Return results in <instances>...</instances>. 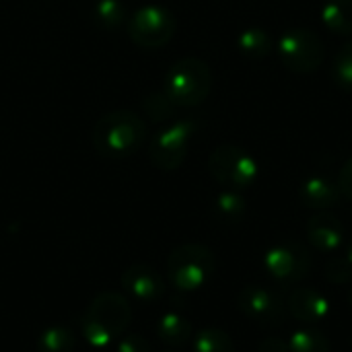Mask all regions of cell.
I'll return each instance as SVG.
<instances>
[{"mask_svg": "<svg viewBox=\"0 0 352 352\" xmlns=\"http://www.w3.org/2000/svg\"><path fill=\"white\" fill-rule=\"evenodd\" d=\"M237 45L241 50V54H245L248 58H266L272 50V39L270 35L260 29V27H250L245 29L239 37H237Z\"/></svg>", "mask_w": 352, "mask_h": 352, "instance_id": "obj_18", "label": "cell"}, {"mask_svg": "<svg viewBox=\"0 0 352 352\" xmlns=\"http://www.w3.org/2000/svg\"><path fill=\"white\" fill-rule=\"evenodd\" d=\"M334 78L342 89L352 91V41L346 43L334 60Z\"/></svg>", "mask_w": 352, "mask_h": 352, "instance_id": "obj_24", "label": "cell"}, {"mask_svg": "<svg viewBox=\"0 0 352 352\" xmlns=\"http://www.w3.org/2000/svg\"><path fill=\"white\" fill-rule=\"evenodd\" d=\"M212 212L214 217L225 223V225H235L243 219L245 214V200L235 192V190H227L221 192L212 204Z\"/></svg>", "mask_w": 352, "mask_h": 352, "instance_id": "obj_17", "label": "cell"}, {"mask_svg": "<svg viewBox=\"0 0 352 352\" xmlns=\"http://www.w3.org/2000/svg\"><path fill=\"white\" fill-rule=\"evenodd\" d=\"M326 278L334 285H342L352 278V264L349 258H334L326 264Z\"/></svg>", "mask_w": 352, "mask_h": 352, "instance_id": "obj_25", "label": "cell"}, {"mask_svg": "<svg viewBox=\"0 0 352 352\" xmlns=\"http://www.w3.org/2000/svg\"><path fill=\"white\" fill-rule=\"evenodd\" d=\"M239 311L258 326H280L287 320V303L266 287H245L237 297Z\"/></svg>", "mask_w": 352, "mask_h": 352, "instance_id": "obj_10", "label": "cell"}, {"mask_svg": "<svg viewBox=\"0 0 352 352\" xmlns=\"http://www.w3.org/2000/svg\"><path fill=\"white\" fill-rule=\"evenodd\" d=\"M264 268L280 285H295L307 276L311 268V258L301 243L283 241L266 252Z\"/></svg>", "mask_w": 352, "mask_h": 352, "instance_id": "obj_9", "label": "cell"}, {"mask_svg": "<svg viewBox=\"0 0 352 352\" xmlns=\"http://www.w3.org/2000/svg\"><path fill=\"white\" fill-rule=\"evenodd\" d=\"M95 21L105 29H116L126 23V6L122 0H95L93 4Z\"/></svg>", "mask_w": 352, "mask_h": 352, "instance_id": "obj_22", "label": "cell"}, {"mask_svg": "<svg viewBox=\"0 0 352 352\" xmlns=\"http://www.w3.org/2000/svg\"><path fill=\"white\" fill-rule=\"evenodd\" d=\"M130 320V301L116 291H103L95 295L93 301L85 307L80 318V330L89 344L107 346L124 334Z\"/></svg>", "mask_w": 352, "mask_h": 352, "instance_id": "obj_2", "label": "cell"}, {"mask_svg": "<svg viewBox=\"0 0 352 352\" xmlns=\"http://www.w3.org/2000/svg\"><path fill=\"white\" fill-rule=\"evenodd\" d=\"M120 283H122V289L140 303H153L161 299L165 293L163 276L146 264H134L126 268L122 272Z\"/></svg>", "mask_w": 352, "mask_h": 352, "instance_id": "obj_12", "label": "cell"}, {"mask_svg": "<svg viewBox=\"0 0 352 352\" xmlns=\"http://www.w3.org/2000/svg\"><path fill=\"white\" fill-rule=\"evenodd\" d=\"M163 352H177V351H163Z\"/></svg>", "mask_w": 352, "mask_h": 352, "instance_id": "obj_31", "label": "cell"}, {"mask_svg": "<svg viewBox=\"0 0 352 352\" xmlns=\"http://www.w3.org/2000/svg\"><path fill=\"white\" fill-rule=\"evenodd\" d=\"M324 25L336 35L352 33V0H326L322 6Z\"/></svg>", "mask_w": 352, "mask_h": 352, "instance_id": "obj_16", "label": "cell"}, {"mask_svg": "<svg viewBox=\"0 0 352 352\" xmlns=\"http://www.w3.org/2000/svg\"><path fill=\"white\" fill-rule=\"evenodd\" d=\"M196 132L194 120H182L159 132L151 146H148V159L151 163L161 171H175L182 167L188 155V144Z\"/></svg>", "mask_w": 352, "mask_h": 352, "instance_id": "obj_7", "label": "cell"}, {"mask_svg": "<svg viewBox=\"0 0 352 352\" xmlns=\"http://www.w3.org/2000/svg\"><path fill=\"white\" fill-rule=\"evenodd\" d=\"M260 352H289V342L283 340L280 336H270L260 342Z\"/></svg>", "mask_w": 352, "mask_h": 352, "instance_id": "obj_28", "label": "cell"}, {"mask_svg": "<svg viewBox=\"0 0 352 352\" xmlns=\"http://www.w3.org/2000/svg\"><path fill=\"white\" fill-rule=\"evenodd\" d=\"M208 171L221 186L241 190L256 182L258 163L248 151L233 144H223L208 155Z\"/></svg>", "mask_w": 352, "mask_h": 352, "instance_id": "obj_6", "label": "cell"}, {"mask_svg": "<svg viewBox=\"0 0 352 352\" xmlns=\"http://www.w3.org/2000/svg\"><path fill=\"white\" fill-rule=\"evenodd\" d=\"M192 349L194 352H235V342L227 332L219 328H206L192 338Z\"/></svg>", "mask_w": 352, "mask_h": 352, "instance_id": "obj_19", "label": "cell"}, {"mask_svg": "<svg viewBox=\"0 0 352 352\" xmlns=\"http://www.w3.org/2000/svg\"><path fill=\"white\" fill-rule=\"evenodd\" d=\"M148 136L142 116L130 109H116L103 113L91 132V142L101 157L122 159L136 153Z\"/></svg>", "mask_w": 352, "mask_h": 352, "instance_id": "obj_1", "label": "cell"}, {"mask_svg": "<svg viewBox=\"0 0 352 352\" xmlns=\"http://www.w3.org/2000/svg\"><path fill=\"white\" fill-rule=\"evenodd\" d=\"M278 56L293 72H314L324 60V43L311 29H291L278 41Z\"/></svg>", "mask_w": 352, "mask_h": 352, "instance_id": "obj_8", "label": "cell"}, {"mask_svg": "<svg viewBox=\"0 0 352 352\" xmlns=\"http://www.w3.org/2000/svg\"><path fill=\"white\" fill-rule=\"evenodd\" d=\"M351 344H352V338H351Z\"/></svg>", "mask_w": 352, "mask_h": 352, "instance_id": "obj_32", "label": "cell"}, {"mask_svg": "<svg viewBox=\"0 0 352 352\" xmlns=\"http://www.w3.org/2000/svg\"><path fill=\"white\" fill-rule=\"evenodd\" d=\"M287 342H289V352H330L328 336L314 328L295 330Z\"/></svg>", "mask_w": 352, "mask_h": 352, "instance_id": "obj_20", "label": "cell"}, {"mask_svg": "<svg viewBox=\"0 0 352 352\" xmlns=\"http://www.w3.org/2000/svg\"><path fill=\"white\" fill-rule=\"evenodd\" d=\"M346 258H349V262L352 264V241H351V248H349V254H346Z\"/></svg>", "mask_w": 352, "mask_h": 352, "instance_id": "obj_29", "label": "cell"}, {"mask_svg": "<svg viewBox=\"0 0 352 352\" xmlns=\"http://www.w3.org/2000/svg\"><path fill=\"white\" fill-rule=\"evenodd\" d=\"M76 346L74 332L64 326H54L47 328L39 340H37V351L39 352H72Z\"/></svg>", "mask_w": 352, "mask_h": 352, "instance_id": "obj_21", "label": "cell"}, {"mask_svg": "<svg viewBox=\"0 0 352 352\" xmlns=\"http://www.w3.org/2000/svg\"><path fill=\"white\" fill-rule=\"evenodd\" d=\"M287 309L297 322L314 326L326 322L332 316V301L314 287L293 289L287 299Z\"/></svg>", "mask_w": 352, "mask_h": 352, "instance_id": "obj_11", "label": "cell"}, {"mask_svg": "<svg viewBox=\"0 0 352 352\" xmlns=\"http://www.w3.org/2000/svg\"><path fill=\"white\" fill-rule=\"evenodd\" d=\"M305 235H307V241L318 252L334 254L340 248V243H342V225H340V221L334 214L320 212V214H314L307 221Z\"/></svg>", "mask_w": 352, "mask_h": 352, "instance_id": "obj_13", "label": "cell"}, {"mask_svg": "<svg viewBox=\"0 0 352 352\" xmlns=\"http://www.w3.org/2000/svg\"><path fill=\"white\" fill-rule=\"evenodd\" d=\"M338 188H340V194L342 196H346L349 200H352V157L342 165V169H340Z\"/></svg>", "mask_w": 352, "mask_h": 352, "instance_id": "obj_27", "label": "cell"}, {"mask_svg": "<svg viewBox=\"0 0 352 352\" xmlns=\"http://www.w3.org/2000/svg\"><path fill=\"white\" fill-rule=\"evenodd\" d=\"M299 196H301V202L307 208L326 210V208H332V206L338 204V200H340V188H338V184L330 182L328 177L314 175V177H309V179L303 182Z\"/></svg>", "mask_w": 352, "mask_h": 352, "instance_id": "obj_14", "label": "cell"}, {"mask_svg": "<svg viewBox=\"0 0 352 352\" xmlns=\"http://www.w3.org/2000/svg\"><path fill=\"white\" fill-rule=\"evenodd\" d=\"M214 268V254L202 243L177 245L167 258V278L182 293L202 289L210 280Z\"/></svg>", "mask_w": 352, "mask_h": 352, "instance_id": "obj_3", "label": "cell"}, {"mask_svg": "<svg viewBox=\"0 0 352 352\" xmlns=\"http://www.w3.org/2000/svg\"><path fill=\"white\" fill-rule=\"evenodd\" d=\"M157 336L169 344V346H184L188 342H192L194 338V330L188 318H184L182 314L169 311L165 316H161V320L157 322Z\"/></svg>", "mask_w": 352, "mask_h": 352, "instance_id": "obj_15", "label": "cell"}, {"mask_svg": "<svg viewBox=\"0 0 352 352\" xmlns=\"http://www.w3.org/2000/svg\"><path fill=\"white\" fill-rule=\"evenodd\" d=\"M177 29V21L173 12L159 4H146L134 10L128 19V35L130 39L144 50H157L167 45Z\"/></svg>", "mask_w": 352, "mask_h": 352, "instance_id": "obj_5", "label": "cell"}, {"mask_svg": "<svg viewBox=\"0 0 352 352\" xmlns=\"http://www.w3.org/2000/svg\"><path fill=\"white\" fill-rule=\"evenodd\" d=\"M142 107H144V113H146L148 120H153V122H163V120H169V118L173 116V111H175L177 105L167 97L165 91H157V93H151V95L144 99Z\"/></svg>", "mask_w": 352, "mask_h": 352, "instance_id": "obj_23", "label": "cell"}, {"mask_svg": "<svg viewBox=\"0 0 352 352\" xmlns=\"http://www.w3.org/2000/svg\"><path fill=\"white\" fill-rule=\"evenodd\" d=\"M212 87V72L208 64L200 58H182L177 60L165 78V93L177 107H196L200 105Z\"/></svg>", "mask_w": 352, "mask_h": 352, "instance_id": "obj_4", "label": "cell"}, {"mask_svg": "<svg viewBox=\"0 0 352 352\" xmlns=\"http://www.w3.org/2000/svg\"><path fill=\"white\" fill-rule=\"evenodd\" d=\"M349 303H351V307H352V287H351V291H349Z\"/></svg>", "mask_w": 352, "mask_h": 352, "instance_id": "obj_30", "label": "cell"}, {"mask_svg": "<svg viewBox=\"0 0 352 352\" xmlns=\"http://www.w3.org/2000/svg\"><path fill=\"white\" fill-rule=\"evenodd\" d=\"M116 352H151V344L144 336L130 334L116 342Z\"/></svg>", "mask_w": 352, "mask_h": 352, "instance_id": "obj_26", "label": "cell"}]
</instances>
